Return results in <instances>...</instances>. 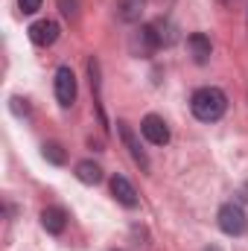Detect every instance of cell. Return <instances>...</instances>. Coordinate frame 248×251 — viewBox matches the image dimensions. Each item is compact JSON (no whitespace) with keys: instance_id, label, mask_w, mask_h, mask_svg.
<instances>
[{"instance_id":"7c38bea8","label":"cell","mask_w":248,"mask_h":251,"mask_svg":"<svg viewBox=\"0 0 248 251\" xmlns=\"http://www.w3.org/2000/svg\"><path fill=\"white\" fill-rule=\"evenodd\" d=\"M140 9H143V0H120V18L128 24L140 18Z\"/></svg>"},{"instance_id":"e0dca14e","label":"cell","mask_w":248,"mask_h":251,"mask_svg":"<svg viewBox=\"0 0 248 251\" xmlns=\"http://www.w3.org/2000/svg\"><path fill=\"white\" fill-rule=\"evenodd\" d=\"M204 251H222V249H219V246H207Z\"/></svg>"},{"instance_id":"8fae6325","label":"cell","mask_w":248,"mask_h":251,"mask_svg":"<svg viewBox=\"0 0 248 251\" xmlns=\"http://www.w3.org/2000/svg\"><path fill=\"white\" fill-rule=\"evenodd\" d=\"M76 178H79L82 184L94 187V184L102 181V170H99V164H94V161H79V164H76Z\"/></svg>"},{"instance_id":"6da1fadb","label":"cell","mask_w":248,"mask_h":251,"mask_svg":"<svg viewBox=\"0 0 248 251\" xmlns=\"http://www.w3.org/2000/svg\"><path fill=\"white\" fill-rule=\"evenodd\" d=\"M228 108V97L219 88H198L190 100V111L201 123H216Z\"/></svg>"},{"instance_id":"2e32d148","label":"cell","mask_w":248,"mask_h":251,"mask_svg":"<svg viewBox=\"0 0 248 251\" xmlns=\"http://www.w3.org/2000/svg\"><path fill=\"white\" fill-rule=\"evenodd\" d=\"M59 6H62L64 18H76V15H79V12H76V0H59Z\"/></svg>"},{"instance_id":"ac0fdd59","label":"cell","mask_w":248,"mask_h":251,"mask_svg":"<svg viewBox=\"0 0 248 251\" xmlns=\"http://www.w3.org/2000/svg\"><path fill=\"white\" fill-rule=\"evenodd\" d=\"M222 3H225V6H228V3H234V0H222Z\"/></svg>"},{"instance_id":"52a82bcc","label":"cell","mask_w":248,"mask_h":251,"mask_svg":"<svg viewBox=\"0 0 248 251\" xmlns=\"http://www.w3.org/2000/svg\"><path fill=\"white\" fill-rule=\"evenodd\" d=\"M111 193H114V199H117L123 207H137V190L131 187L128 178L114 176V178H111Z\"/></svg>"},{"instance_id":"277c9868","label":"cell","mask_w":248,"mask_h":251,"mask_svg":"<svg viewBox=\"0 0 248 251\" xmlns=\"http://www.w3.org/2000/svg\"><path fill=\"white\" fill-rule=\"evenodd\" d=\"M56 100L62 108H70L76 102V76L70 67H59L56 70Z\"/></svg>"},{"instance_id":"d6986e66","label":"cell","mask_w":248,"mask_h":251,"mask_svg":"<svg viewBox=\"0 0 248 251\" xmlns=\"http://www.w3.org/2000/svg\"><path fill=\"white\" fill-rule=\"evenodd\" d=\"M114 251H117V249H114Z\"/></svg>"},{"instance_id":"9a60e30c","label":"cell","mask_w":248,"mask_h":251,"mask_svg":"<svg viewBox=\"0 0 248 251\" xmlns=\"http://www.w3.org/2000/svg\"><path fill=\"white\" fill-rule=\"evenodd\" d=\"M41 3H44V0H18V9H21L24 15H35V12L41 9Z\"/></svg>"},{"instance_id":"9c48e42d","label":"cell","mask_w":248,"mask_h":251,"mask_svg":"<svg viewBox=\"0 0 248 251\" xmlns=\"http://www.w3.org/2000/svg\"><path fill=\"white\" fill-rule=\"evenodd\" d=\"M41 225H44L47 234H62L64 225H67V213H64L62 207H47L41 213Z\"/></svg>"},{"instance_id":"3957f363","label":"cell","mask_w":248,"mask_h":251,"mask_svg":"<svg viewBox=\"0 0 248 251\" xmlns=\"http://www.w3.org/2000/svg\"><path fill=\"white\" fill-rule=\"evenodd\" d=\"M140 134H143L152 146H167V143H170V126H167L164 117H158V114H146V117H143Z\"/></svg>"},{"instance_id":"7a4b0ae2","label":"cell","mask_w":248,"mask_h":251,"mask_svg":"<svg viewBox=\"0 0 248 251\" xmlns=\"http://www.w3.org/2000/svg\"><path fill=\"white\" fill-rule=\"evenodd\" d=\"M216 219H219L222 234H228V237H243V234H246V228H248V219H246V213H243V207H240V204H234V201L222 204Z\"/></svg>"},{"instance_id":"4fadbf2b","label":"cell","mask_w":248,"mask_h":251,"mask_svg":"<svg viewBox=\"0 0 248 251\" xmlns=\"http://www.w3.org/2000/svg\"><path fill=\"white\" fill-rule=\"evenodd\" d=\"M88 73H91V88H94V94H97V100H99V62L97 59H91L88 62ZM99 120L105 123V111H102V102H99Z\"/></svg>"},{"instance_id":"30bf717a","label":"cell","mask_w":248,"mask_h":251,"mask_svg":"<svg viewBox=\"0 0 248 251\" xmlns=\"http://www.w3.org/2000/svg\"><path fill=\"white\" fill-rule=\"evenodd\" d=\"M117 126H120V134H123L125 146H128V152H131V158H134V161H137V164H140L143 170H149V158H146V152L140 149V143L134 140V134H131V128H128V123H123V120H120Z\"/></svg>"},{"instance_id":"5b68a950","label":"cell","mask_w":248,"mask_h":251,"mask_svg":"<svg viewBox=\"0 0 248 251\" xmlns=\"http://www.w3.org/2000/svg\"><path fill=\"white\" fill-rule=\"evenodd\" d=\"M29 41L35 44V47H50V44H56L59 41V24L56 21H35L32 26H29Z\"/></svg>"},{"instance_id":"8992f818","label":"cell","mask_w":248,"mask_h":251,"mask_svg":"<svg viewBox=\"0 0 248 251\" xmlns=\"http://www.w3.org/2000/svg\"><path fill=\"white\" fill-rule=\"evenodd\" d=\"M187 50H190V56H193V62L196 64H204L207 59H210V53H213L210 38H207L204 32H193V35H187Z\"/></svg>"},{"instance_id":"5bb4252c","label":"cell","mask_w":248,"mask_h":251,"mask_svg":"<svg viewBox=\"0 0 248 251\" xmlns=\"http://www.w3.org/2000/svg\"><path fill=\"white\" fill-rule=\"evenodd\" d=\"M44 158L50 164H64V152L59 143H44Z\"/></svg>"},{"instance_id":"ba28073f","label":"cell","mask_w":248,"mask_h":251,"mask_svg":"<svg viewBox=\"0 0 248 251\" xmlns=\"http://www.w3.org/2000/svg\"><path fill=\"white\" fill-rule=\"evenodd\" d=\"M158 47H161V35H158V26H152V24L140 26L137 38H134V50H137V53H143V56H149V53H152V50H158Z\"/></svg>"}]
</instances>
